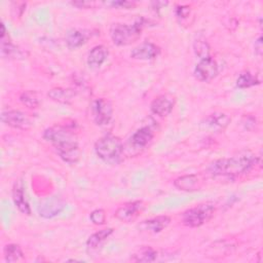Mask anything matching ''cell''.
I'll list each match as a JSON object with an SVG mask.
<instances>
[{
    "label": "cell",
    "mask_w": 263,
    "mask_h": 263,
    "mask_svg": "<svg viewBox=\"0 0 263 263\" xmlns=\"http://www.w3.org/2000/svg\"><path fill=\"white\" fill-rule=\"evenodd\" d=\"M171 223V218L168 216H157L151 219L141 222L138 227L141 231H146L149 233H159L165 229Z\"/></svg>",
    "instance_id": "14"
},
{
    "label": "cell",
    "mask_w": 263,
    "mask_h": 263,
    "mask_svg": "<svg viewBox=\"0 0 263 263\" xmlns=\"http://www.w3.org/2000/svg\"><path fill=\"white\" fill-rule=\"evenodd\" d=\"M114 7H118V8H125V9H129L133 8L136 3L135 2H130V1H113L108 3Z\"/></svg>",
    "instance_id": "29"
},
{
    "label": "cell",
    "mask_w": 263,
    "mask_h": 263,
    "mask_svg": "<svg viewBox=\"0 0 263 263\" xmlns=\"http://www.w3.org/2000/svg\"><path fill=\"white\" fill-rule=\"evenodd\" d=\"M145 210V203L142 200L128 201L121 204L114 213V217L119 221L129 223L136 220Z\"/></svg>",
    "instance_id": "9"
},
{
    "label": "cell",
    "mask_w": 263,
    "mask_h": 263,
    "mask_svg": "<svg viewBox=\"0 0 263 263\" xmlns=\"http://www.w3.org/2000/svg\"><path fill=\"white\" fill-rule=\"evenodd\" d=\"M219 73V67L217 62L211 58L200 59L194 68V76L197 80L202 82H209L216 78Z\"/></svg>",
    "instance_id": "8"
},
{
    "label": "cell",
    "mask_w": 263,
    "mask_h": 263,
    "mask_svg": "<svg viewBox=\"0 0 263 263\" xmlns=\"http://www.w3.org/2000/svg\"><path fill=\"white\" fill-rule=\"evenodd\" d=\"M1 120L6 125L22 130L29 129L33 124L32 118L27 113L20 110L3 111L1 114Z\"/></svg>",
    "instance_id": "7"
},
{
    "label": "cell",
    "mask_w": 263,
    "mask_h": 263,
    "mask_svg": "<svg viewBox=\"0 0 263 263\" xmlns=\"http://www.w3.org/2000/svg\"><path fill=\"white\" fill-rule=\"evenodd\" d=\"M95 152L103 161L110 164H116L121 160L123 145L118 137L106 135L95 143Z\"/></svg>",
    "instance_id": "3"
},
{
    "label": "cell",
    "mask_w": 263,
    "mask_h": 263,
    "mask_svg": "<svg viewBox=\"0 0 263 263\" xmlns=\"http://www.w3.org/2000/svg\"><path fill=\"white\" fill-rule=\"evenodd\" d=\"M230 121H231V118L227 114L221 113V112H215L208 115L203 119L202 125L206 129L212 132H222L228 126Z\"/></svg>",
    "instance_id": "13"
},
{
    "label": "cell",
    "mask_w": 263,
    "mask_h": 263,
    "mask_svg": "<svg viewBox=\"0 0 263 263\" xmlns=\"http://www.w3.org/2000/svg\"><path fill=\"white\" fill-rule=\"evenodd\" d=\"M91 111L96 124L104 126L110 123L113 116V107L106 98H98L92 102Z\"/></svg>",
    "instance_id": "6"
},
{
    "label": "cell",
    "mask_w": 263,
    "mask_h": 263,
    "mask_svg": "<svg viewBox=\"0 0 263 263\" xmlns=\"http://www.w3.org/2000/svg\"><path fill=\"white\" fill-rule=\"evenodd\" d=\"M174 98L168 95H160L156 97L150 104V110L154 115L159 117L167 116L174 108Z\"/></svg>",
    "instance_id": "11"
},
{
    "label": "cell",
    "mask_w": 263,
    "mask_h": 263,
    "mask_svg": "<svg viewBox=\"0 0 263 263\" xmlns=\"http://www.w3.org/2000/svg\"><path fill=\"white\" fill-rule=\"evenodd\" d=\"M255 51L257 52L258 55H261L262 52V38L259 36V38L255 41Z\"/></svg>",
    "instance_id": "31"
},
{
    "label": "cell",
    "mask_w": 263,
    "mask_h": 263,
    "mask_svg": "<svg viewBox=\"0 0 263 263\" xmlns=\"http://www.w3.org/2000/svg\"><path fill=\"white\" fill-rule=\"evenodd\" d=\"M215 205L210 202L199 203L183 214V224L190 228L200 227L209 222L215 214Z\"/></svg>",
    "instance_id": "5"
},
{
    "label": "cell",
    "mask_w": 263,
    "mask_h": 263,
    "mask_svg": "<svg viewBox=\"0 0 263 263\" xmlns=\"http://www.w3.org/2000/svg\"><path fill=\"white\" fill-rule=\"evenodd\" d=\"M71 4L79 8H95L97 5H99L98 2H90V1H75V2H71Z\"/></svg>",
    "instance_id": "30"
},
{
    "label": "cell",
    "mask_w": 263,
    "mask_h": 263,
    "mask_svg": "<svg viewBox=\"0 0 263 263\" xmlns=\"http://www.w3.org/2000/svg\"><path fill=\"white\" fill-rule=\"evenodd\" d=\"M20 101L26 107L31 108V109H35V108L39 107V105H40V100H39L37 93L33 90L24 91L20 97Z\"/></svg>",
    "instance_id": "25"
},
{
    "label": "cell",
    "mask_w": 263,
    "mask_h": 263,
    "mask_svg": "<svg viewBox=\"0 0 263 263\" xmlns=\"http://www.w3.org/2000/svg\"><path fill=\"white\" fill-rule=\"evenodd\" d=\"M47 96L58 103L69 104L77 96V91L73 88H64V87H53L48 92Z\"/></svg>",
    "instance_id": "19"
},
{
    "label": "cell",
    "mask_w": 263,
    "mask_h": 263,
    "mask_svg": "<svg viewBox=\"0 0 263 263\" xmlns=\"http://www.w3.org/2000/svg\"><path fill=\"white\" fill-rule=\"evenodd\" d=\"M258 84H260V80L250 72L240 73L236 79V86L239 88H248Z\"/></svg>",
    "instance_id": "24"
},
{
    "label": "cell",
    "mask_w": 263,
    "mask_h": 263,
    "mask_svg": "<svg viewBox=\"0 0 263 263\" xmlns=\"http://www.w3.org/2000/svg\"><path fill=\"white\" fill-rule=\"evenodd\" d=\"M193 48H194L195 54L199 58V60L210 57V45L205 39L198 38L197 40H195L193 44Z\"/></svg>",
    "instance_id": "26"
},
{
    "label": "cell",
    "mask_w": 263,
    "mask_h": 263,
    "mask_svg": "<svg viewBox=\"0 0 263 263\" xmlns=\"http://www.w3.org/2000/svg\"><path fill=\"white\" fill-rule=\"evenodd\" d=\"M175 187H177L180 190L183 191H195L200 188L201 186V180L198 175L190 174V175H184L179 178H177L174 181Z\"/></svg>",
    "instance_id": "17"
},
{
    "label": "cell",
    "mask_w": 263,
    "mask_h": 263,
    "mask_svg": "<svg viewBox=\"0 0 263 263\" xmlns=\"http://www.w3.org/2000/svg\"><path fill=\"white\" fill-rule=\"evenodd\" d=\"M4 259L6 262H18L25 259L21 247L16 243H8L4 247Z\"/></svg>",
    "instance_id": "23"
},
{
    "label": "cell",
    "mask_w": 263,
    "mask_h": 263,
    "mask_svg": "<svg viewBox=\"0 0 263 263\" xmlns=\"http://www.w3.org/2000/svg\"><path fill=\"white\" fill-rule=\"evenodd\" d=\"M257 158L250 152L240 153L235 156L221 158L214 161L209 166L212 176L236 177L249 172L256 163Z\"/></svg>",
    "instance_id": "2"
},
{
    "label": "cell",
    "mask_w": 263,
    "mask_h": 263,
    "mask_svg": "<svg viewBox=\"0 0 263 263\" xmlns=\"http://www.w3.org/2000/svg\"><path fill=\"white\" fill-rule=\"evenodd\" d=\"M191 8L188 5H179L176 8V15L179 20H185L190 15Z\"/></svg>",
    "instance_id": "28"
},
{
    "label": "cell",
    "mask_w": 263,
    "mask_h": 263,
    "mask_svg": "<svg viewBox=\"0 0 263 263\" xmlns=\"http://www.w3.org/2000/svg\"><path fill=\"white\" fill-rule=\"evenodd\" d=\"M109 50L105 45H97L88 52L87 65L92 69L100 68L107 60Z\"/></svg>",
    "instance_id": "18"
},
{
    "label": "cell",
    "mask_w": 263,
    "mask_h": 263,
    "mask_svg": "<svg viewBox=\"0 0 263 263\" xmlns=\"http://www.w3.org/2000/svg\"><path fill=\"white\" fill-rule=\"evenodd\" d=\"M45 141L50 143L59 156L69 164L78 162L81 151L75 133L64 125H52L43 133Z\"/></svg>",
    "instance_id": "1"
},
{
    "label": "cell",
    "mask_w": 263,
    "mask_h": 263,
    "mask_svg": "<svg viewBox=\"0 0 263 263\" xmlns=\"http://www.w3.org/2000/svg\"><path fill=\"white\" fill-rule=\"evenodd\" d=\"M66 43L69 48L76 49L82 46L88 39L87 33L78 29H71L66 33Z\"/></svg>",
    "instance_id": "21"
},
{
    "label": "cell",
    "mask_w": 263,
    "mask_h": 263,
    "mask_svg": "<svg viewBox=\"0 0 263 263\" xmlns=\"http://www.w3.org/2000/svg\"><path fill=\"white\" fill-rule=\"evenodd\" d=\"M113 232V228H105L92 233L86 240L87 251H97L104 243V241L111 236Z\"/></svg>",
    "instance_id": "20"
},
{
    "label": "cell",
    "mask_w": 263,
    "mask_h": 263,
    "mask_svg": "<svg viewBox=\"0 0 263 263\" xmlns=\"http://www.w3.org/2000/svg\"><path fill=\"white\" fill-rule=\"evenodd\" d=\"M65 200L57 195L42 199L38 205V213L40 217L50 219L58 216L65 208Z\"/></svg>",
    "instance_id": "10"
},
{
    "label": "cell",
    "mask_w": 263,
    "mask_h": 263,
    "mask_svg": "<svg viewBox=\"0 0 263 263\" xmlns=\"http://www.w3.org/2000/svg\"><path fill=\"white\" fill-rule=\"evenodd\" d=\"M12 200L14 205L17 208V210L23 213L24 215H31V208L30 204L26 198L24 187L22 182L17 181L14 183L12 188Z\"/></svg>",
    "instance_id": "16"
},
{
    "label": "cell",
    "mask_w": 263,
    "mask_h": 263,
    "mask_svg": "<svg viewBox=\"0 0 263 263\" xmlns=\"http://www.w3.org/2000/svg\"><path fill=\"white\" fill-rule=\"evenodd\" d=\"M157 257V252L149 247V246H145L140 248L134 255L132 260L136 261V262H153L156 260Z\"/></svg>",
    "instance_id": "22"
},
{
    "label": "cell",
    "mask_w": 263,
    "mask_h": 263,
    "mask_svg": "<svg viewBox=\"0 0 263 263\" xmlns=\"http://www.w3.org/2000/svg\"><path fill=\"white\" fill-rule=\"evenodd\" d=\"M89 219L95 225H103L106 222V212L103 209H97L90 213Z\"/></svg>",
    "instance_id": "27"
},
{
    "label": "cell",
    "mask_w": 263,
    "mask_h": 263,
    "mask_svg": "<svg viewBox=\"0 0 263 263\" xmlns=\"http://www.w3.org/2000/svg\"><path fill=\"white\" fill-rule=\"evenodd\" d=\"M153 137H154L153 129L150 126L145 125V126H142V127L138 128L132 135V137L129 139V142H130L132 146L134 148L143 149L151 143Z\"/></svg>",
    "instance_id": "15"
},
{
    "label": "cell",
    "mask_w": 263,
    "mask_h": 263,
    "mask_svg": "<svg viewBox=\"0 0 263 263\" xmlns=\"http://www.w3.org/2000/svg\"><path fill=\"white\" fill-rule=\"evenodd\" d=\"M160 53V48L152 43V42H143L140 45L136 46L132 52L130 58L135 60H141V61H149L153 60L156 57H158Z\"/></svg>",
    "instance_id": "12"
},
{
    "label": "cell",
    "mask_w": 263,
    "mask_h": 263,
    "mask_svg": "<svg viewBox=\"0 0 263 263\" xmlns=\"http://www.w3.org/2000/svg\"><path fill=\"white\" fill-rule=\"evenodd\" d=\"M144 24V18H139L133 25L113 24L110 28V37L113 43L118 46H125L136 42L142 34Z\"/></svg>",
    "instance_id": "4"
}]
</instances>
